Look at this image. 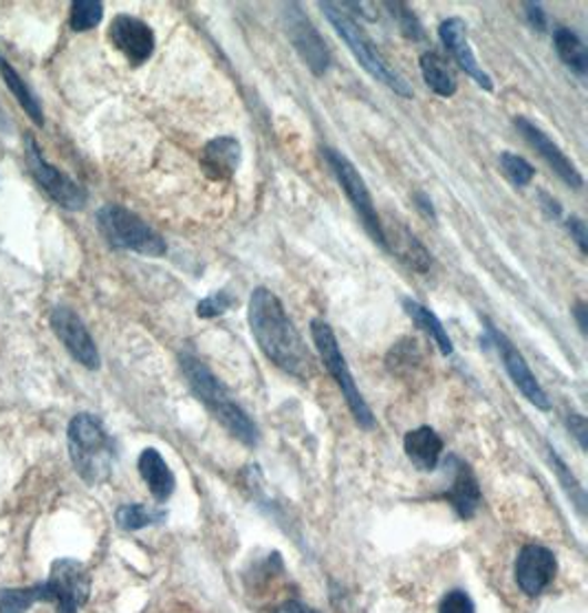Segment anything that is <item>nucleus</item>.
Segmentation results:
<instances>
[{"label": "nucleus", "instance_id": "obj_1", "mask_svg": "<svg viewBox=\"0 0 588 613\" xmlns=\"http://www.w3.org/2000/svg\"><path fill=\"white\" fill-rule=\"evenodd\" d=\"M247 320L252 335L267 360L297 380H308L313 375V355L295 329L287 309L272 290L256 288L252 292Z\"/></svg>", "mask_w": 588, "mask_h": 613}, {"label": "nucleus", "instance_id": "obj_2", "mask_svg": "<svg viewBox=\"0 0 588 613\" xmlns=\"http://www.w3.org/2000/svg\"><path fill=\"white\" fill-rule=\"evenodd\" d=\"M181 369L192 393L230 431L232 438H236L245 446H256L261 442V433L254 420L236 404L225 384L212 373V369L205 362H201L194 355H183Z\"/></svg>", "mask_w": 588, "mask_h": 613}, {"label": "nucleus", "instance_id": "obj_3", "mask_svg": "<svg viewBox=\"0 0 588 613\" xmlns=\"http://www.w3.org/2000/svg\"><path fill=\"white\" fill-rule=\"evenodd\" d=\"M320 9L324 11L326 20L333 24L337 36L346 42V47L351 49L355 60L362 64V69L371 78H375L377 82H382L384 87H388L391 91H395L402 98L415 96L413 87L388 64V60L382 56V51L377 49L373 38L359 27V22L348 11H344L335 2H320Z\"/></svg>", "mask_w": 588, "mask_h": 613}, {"label": "nucleus", "instance_id": "obj_4", "mask_svg": "<svg viewBox=\"0 0 588 613\" xmlns=\"http://www.w3.org/2000/svg\"><path fill=\"white\" fill-rule=\"evenodd\" d=\"M69 453L78 474L95 485L111 476L115 444L104 424L89 413H80L69 424Z\"/></svg>", "mask_w": 588, "mask_h": 613}, {"label": "nucleus", "instance_id": "obj_5", "mask_svg": "<svg viewBox=\"0 0 588 613\" xmlns=\"http://www.w3.org/2000/svg\"><path fill=\"white\" fill-rule=\"evenodd\" d=\"M311 335H313L315 349H317V353H320L326 371L337 382V386H339V391H342V395H344V400H346V404H348L355 422L362 429H366V431L375 429V415H373L371 406L366 404L359 386L355 384V378H353V373H351V369L346 364V358H344V353L339 349V342H337V335H335L333 326L326 320H322V318H313L311 320Z\"/></svg>", "mask_w": 588, "mask_h": 613}, {"label": "nucleus", "instance_id": "obj_6", "mask_svg": "<svg viewBox=\"0 0 588 613\" xmlns=\"http://www.w3.org/2000/svg\"><path fill=\"white\" fill-rule=\"evenodd\" d=\"M98 228L102 237L120 250H131L144 257H163L168 245L163 237L150 228L142 217L122 205H104L98 212Z\"/></svg>", "mask_w": 588, "mask_h": 613}, {"label": "nucleus", "instance_id": "obj_7", "mask_svg": "<svg viewBox=\"0 0 588 613\" xmlns=\"http://www.w3.org/2000/svg\"><path fill=\"white\" fill-rule=\"evenodd\" d=\"M322 154L331 168V172L335 174L337 183L342 185L344 194L348 197L351 205L355 208L357 217L362 219L366 232L373 237V241L386 250V239H384V228H382V219L379 212L375 208L373 194L364 181V177L359 174V170L355 168V163L339 151L335 149H322Z\"/></svg>", "mask_w": 588, "mask_h": 613}, {"label": "nucleus", "instance_id": "obj_8", "mask_svg": "<svg viewBox=\"0 0 588 613\" xmlns=\"http://www.w3.org/2000/svg\"><path fill=\"white\" fill-rule=\"evenodd\" d=\"M283 20H285L287 38L294 44L302 62L311 69L313 76L322 78L331 69V51L326 40L317 31V27L311 22V18L302 11L297 2L285 4Z\"/></svg>", "mask_w": 588, "mask_h": 613}, {"label": "nucleus", "instance_id": "obj_9", "mask_svg": "<svg viewBox=\"0 0 588 613\" xmlns=\"http://www.w3.org/2000/svg\"><path fill=\"white\" fill-rule=\"evenodd\" d=\"M24 154H27V165H29L33 179L47 190V194L53 201H58L67 210H82L87 205V201H89L87 190L80 183H75L71 177H67L62 170L51 165L42 157L38 142L31 135H27Z\"/></svg>", "mask_w": 588, "mask_h": 613}, {"label": "nucleus", "instance_id": "obj_10", "mask_svg": "<svg viewBox=\"0 0 588 613\" xmlns=\"http://www.w3.org/2000/svg\"><path fill=\"white\" fill-rule=\"evenodd\" d=\"M44 585L58 613H78L80 607L89 603L91 596V576L87 567L71 559L55 561Z\"/></svg>", "mask_w": 588, "mask_h": 613}, {"label": "nucleus", "instance_id": "obj_11", "mask_svg": "<svg viewBox=\"0 0 588 613\" xmlns=\"http://www.w3.org/2000/svg\"><path fill=\"white\" fill-rule=\"evenodd\" d=\"M485 324H487L489 335H491V340H494V344H496V349H498V355H500V360H503V364H505V371H507V375L511 378V382L516 384V389L527 398L529 404H534V406L540 409V411H549V409H551V402H549L545 389L540 386V382L536 380V375L531 373V369H529L525 355H523V353L516 349V344H514L503 331H498L489 320H485Z\"/></svg>", "mask_w": 588, "mask_h": 613}, {"label": "nucleus", "instance_id": "obj_12", "mask_svg": "<svg viewBox=\"0 0 588 613\" xmlns=\"http://www.w3.org/2000/svg\"><path fill=\"white\" fill-rule=\"evenodd\" d=\"M556 574H558V559L549 547L540 543H527L518 552L514 576L523 594H527L529 599H538L554 583Z\"/></svg>", "mask_w": 588, "mask_h": 613}, {"label": "nucleus", "instance_id": "obj_13", "mask_svg": "<svg viewBox=\"0 0 588 613\" xmlns=\"http://www.w3.org/2000/svg\"><path fill=\"white\" fill-rule=\"evenodd\" d=\"M51 326L55 331V335L60 338V342L67 346V351L87 369L95 371L100 369V351L87 329V324L82 322V318L69 309V306H55L51 311Z\"/></svg>", "mask_w": 588, "mask_h": 613}, {"label": "nucleus", "instance_id": "obj_14", "mask_svg": "<svg viewBox=\"0 0 588 613\" xmlns=\"http://www.w3.org/2000/svg\"><path fill=\"white\" fill-rule=\"evenodd\" d=\"M109 36L115 49L124 53L126 60L135 67L144 64L154 51V33L150 24L131 13L115 16L109 27Z\"/></svg>", "mask_w": 588, "mask_h": 613}, {"label": "nucleus", "instance_id": "obj_15", "mask_svg": "<svg viewBox=\"0 0 588 613\" xmlns=\"http://www.w3.org/2000/svg\"><path fill=\"white\" fill-rule=\"evenodd\" d=\"M439 38H442L443 47L452 53V58L456 60V64L485 91H494V80L491 76L478 64L472 44L467 40V24L463 18L452 16L447 20H443L439 27Z\"/></svg>", "mask_w": 588, "mask_h": 613}, {"label": "nucleus", "instance_id": "obj_16", "mask_svg": "<svg viewBox=\"0 0 588 613\" xmlns=\"http://www.w3.org/2000/svg\"><path fill=\"white\" fill-rule=\"evenodd\" d=\"M514 127L523 133L527 144L540 153V157L554 168V172L567 185H571V188H582L585 185V179H582V172L578 170V165L565 154V151L538 124H534L527 118H516Z\"/></svg>", "mask_w": 588, "mask_h": 613}, {"label": "nucleus", "instance_id": "obj_17", "mask_svg": "<svg viewBox=\"0 0 588 613\" xmlns=\"http://www.w3.org/2000/svg\"><path fill=\"white\" fill-rule=\"evenodd\" d=\"M243 159V147L232 135H221L210 140L201 151V170L212 181H227L236 174Z\"/></svg>", "mask_w": 588, "mask_h": 613}, {"label": "nucleus", "instance_id": "obj_18", "mask_svg": "<svg viewBox=\"0 0 588 613\" xmlns=\"http://www.w3.org/2000/svg\"><path fill=\"white\" fill-rule=\"evenodd\" d=\"M452 463H454V481H452L445 499L452 503L454 512L460 519L469 521L476 516V512L480 508L483 492H480L476 474L472 472V468L465 461L452 460Z\"/></svg>", "mask_w": 588, "mask_h": 613}, {"label": "nucleus", "instance_id": "obj_19", "mask_svg": "<svg viewBox=\"0 0 588 613\" xmlns=\"http://www.w3.org/2000/svg\"><path fill=\"white\" fill-rule=\"evenodd\" d=\"M384 239H386V250L393 252L397 259H402L408 268H413L419 274H426L430 270L433 254L406 225L395 223L393 234L384 232Z\"/></svg>", "mask_w": 588, "mask_h": 613}, {"label": "nucleus", "instance_id": "obj_20", "mask_svg": "<svg viewBox=\"0 0 588 613\" xmlns=\"http://www.w3.org/2000/svg\"><path fill=\"white\" fill-rule=\"evenodd\" d=\"M442 435L430 426H419L415 431H408L404 438V451L408 460L422 472H433L443 455Z\"/></svg>", "mask_w": 588, "mask_h": 613}, {"label": "nucleus", "instance_id": "obj_21", "mask_svg": "<svg viewBox=\"0 0 588 613\" xmlns=\"http://www.w3.org/2000/svg\"><path fill=\"white\" fill-rule=\"evenodd\" d=\"M138 468H140V474L146 481L148 490L154 496V501L165 503L174 494V488H176L174 472L170 470V465L165 463L156 449L142 451Z\"/></svg>", "mask_w": 588, "mask_h": 613}, {"label": "nucleus", "instance_id": "obj_22", "mask_svg": "<svg viewBox=\"0 0 588 613\" xmlns=\"http://www.w3.org/2000/svg\"><path fill=\"white\" fill-rule=\"evenodd\" d=\"M554 47H556L558 58H560L571 71H576L580 78L587 76V44L582 42V38H580L574 29H569V27H556V29H554Z\"/></svg>", "mask_w": 588, "mask_h": 613}, {"label": "nucleus", "instance_id": "obj_23", "mask_svg": "<svg viewBox=\"0 0 588 613\" xmlns=\"http://www.w3.org/2000/svg\"><path fill=\"white\" fill-rule=\"evenodd\" d=\"M404 309H406L408 318H410L422 331H426V333L435 340V344L439 346V351H442L443 355H449V353L454 351L452 338L447 335L442 320L437 318V313H435L433 309H428V306L422 305V303H417V301H413V299H406V301H404Z\"/></svg>", "mask_w": 588, "mask_h": 613}, {"label": "nucleus", "instance_id": "obj_24", "mask_svg": "<svg viewBox=\"0 0 588 613\" xmlns=\"http://www.w3.org/2000/svg\"><path fill=\"white\" fill-rule=\"evenodd\" d=\"M419 67H422V76L424 82L428 84V89H433L437 96L442 98H452L456 93V80L449 73L445 60L435 51H426L419 58Z\"/></svg>", "mask_w": 588, "mask_h": 613}, {"label": "nucleus", "instance_id": "obj_25", "mask_svg": "<svg viewBox=\"0 0 588 613\" xmlns=\"http://www.w3.org/2000/svg\"><path fill=\"white\" fill-rule=\"evenodd\" d=\"M0 76L7 84V89L13 93V98L20 102V107L24 109V113L38 124L42 127L44 124V113H42V107L38 102V98L31 93V89L24 84V80L11 69V64L0 56Z\"/></svg>", "mask_w": 588, "mask_h": 613}, {"label": "nucleus", "instance_id": "obj_26", "mask_svg": "<svg viewBox=\"0 0 588 613\" xmlns=\"http://www.w3.org/2000/svg\"><path fill=\"white\" fill-rule=\"evenodd\" d=\"M36 603H51L44 583L22 590H0V613H27Z\"/></svg>", "mask_w": 588, "mask_h": 613}, {"label": "nucleus", "instance_id": "obj_27", "mask_svg": "<svg viewBox=\"0 0 588 613\" xmlns=\"http://www.w3.org/2000/svg\"><path fill=\"white\" fill-rule=\"evenodd\" d=\"M168 519V512L163 510H150L142 503H131V505H122L118 512H115V521L122 530H144L150 525H161L165 523Z\"/></svg>", "mask_w": 588, "mask_h": 613}, {"label": "nucleus", "instance_id": "obj_28", "mask_svg": "<svg viewBox=\"0 0 588 613\" xmlns=\"http://www.w3.org/2000/svg\"><path fill=\"white\" fill-rule=\"evenodd\" d=\"M104 18V4L100 0H75L71 4V18L69 24L73 31L82 33L89 29H95Z\"/></svg>", "mask_w": 588, "mask_h": 613}, {"label": "nucleus", "instance_id": "obj_29", "mask_svg": "<svg viewBox=\"0 0 588 613\" xmlns=\"http://www.w3.org/2000/svg\"><path fill=\"white\" fill-rule=\"evenodd\" d=\"M419 344L410 338H404L402 342H397L391 353H388V369L397 375H402V371H413L419 364Z\"/></svg>", "mask_w": 588, "mask_h": 613}, {"label": "nucleus", "instance_id": "obj_30", "mask_svg": "<svg viewBox=\"0 0 588 613\" xmlns=\"http://www.w3.org/2000/svg\"><path fill=\"white\" fill-rule=\"evenodd\" d=\"M498 161H500V168H503L505 177L518 188L529 185L536 177V168L525 157H518L514 153H500Z\"/></svg>", "mask_w": 588, "mask_h": 613}, {"label": "nucleus", "instance_id": "obj_31", "mask_svg": "<svg viewBox=\"0 0 588 613\" xmlns=\"http://www.w3.org/2000/svg\"><path fill=\"white\" fill-rule=\"evenodd\" d=\"M386 9H391V16L397 20L402 33L410 40H422L424 38V27L415 11L406 2H386Z\"/></svg>", "mask_w": 588, "mask_h": 613}, {"label": "nucleus", "instance_id": "obj_32", "mask_svg": "<svg viewBox=\"0 0 588 613\" xmlns=\"http://www.w3.org/2000/svg\"><path fill=\"white\" fill-rule=\"evenodd\" d=\"M549 455H551V463H554V470L558 472V476H560V481H562V485L567 488V494L578 503V508L580 510H585V505H587V501H585V490H582V485H580V481L571 474V470L567 468V463L565 461L560 460V455L551 449L549 451Z\"/></svg>", "mask_w": 588, "mask_h": 613}, {"label": "nucleus", "instance_id": "obj_33", "mask_svg": "<svg viewBox=\"0 0 588 613\" xmlns=\"http://www.w3.org/2000/svg\"><path fill=\"white\" fill-rule=\"evenodd\" d=\"M234 306V299L227 294V292H216V294H210L205 297L199 305H196V315L199 318H216V315H223L227 309Z\"/></svg>", "mask_w": 588, "mask_h": 613}, {"label": "nucleus", "instance_id": "obj_34", "mask_svg": "<svg viewBox=\"0 0 588 613\" xmlns=\"http://www.w3.org/2000/svg\"><path fill=\"white\" fill-rule=\"evenodd\" d=\"M439 613H476V607H474V601L469 599L467 592L454 590V592H447L443 596Z\"/></svg>", "mask_w": 588, "mask_h": 613}, {"label": "nucleus", "instance_id": "obj_35", "mask_svg": "<svg viewBox=\"0 0 588 613\" xmlns=\"http://www.w3.org/2000/svg\"><path fill=\"white\" fill-rule=\"evenodd\" d=\"M523 9H525V16H527V22L536 31H547V13H545L540 2H525Z\"/></svg>", "mask_w": 588, "mask_h": 613}, {"label": "nucleus", "instance_id": "obj_36", "mask_svg": "<svg viewBox=\"0 0 588 613\" xmlns=\"http://www.w3.org/2000/svg\"><path fill=\"white\" fill-rule=\"evenodd\" d=\"M567 230H569V234L576 239V243H578V248H580V252L582 254H587L588 252V237H587V223L580 219V217H569L567 219Z\"/></svg>", "mask_w": 588, "mask_h": 613}, {"label": "nucleus", "instance_id": "obj_37", "mask_svg": "<svg viewBox=\"0 0 588 613\" xmlns=\"http://www.w3.org/2000/svg\"><path fill=\"white\" fill-rule=\"evenodd\" d=\"M567 426L569 431L576 435L578 444L582 451L588 449V429H587V418L585 415H569L567 418Z\"/></svg>", "mask_w": 588, "mask_h": 613}, {"label": "nucleus", "instance_id": "obj_38", "mask_svg": "<svg viewBox=\"0 0 588 613\" xmlns=\"http://www.w3.org/2000/svg\"><path fill=\"white\" fill-rule=\"evenodd\" d=\"M540 205H543V210L547 212L549 219H560V217H562V205H560V201H556L551 194L540 192Z\"/></svg>", "mask_w": 588, "mask_h": 613}, {"label": "nucleus", "instance_id": "obj_39", "mask_svg": "<svg viewBox=\"0 0 588 613\" xmlns=\"http://www.w3.org/2000/svg\"><path fill=\"white\" fill-rule=\"evenodd\" d=\"M415 203H417V208H419L428 219L437 221V212H435V205H433V201L428 199V194L417 192V194H415Z\"/></svg>", "mask_w": 588, "mask_h": 613}, {"label": "nucleus", "instance_id": "obj_40", "mask_svg": "<svg viewBox=\"0 0 588 613\" xmlns=\"http://www.w3.org/2000/svg\"><path fill=\"white\" fill-rule=\"evenodd\" d=\"M276 613H320L315 612V610H311V607H306V605H302L300 601H287V603H283L278 610H276Z\"/></svg>", "mask_w": 588, "mask_h": 613}, {"label": "nucleus", "instance_id": "obj_41", "mask_svg": "<svg viewBox=\"0 0 588 613\" xmlns=\"http://www.w3.org/2000/svg\"><path fill=\"white\" fill-rule=\"evenodd\" d=\"M574 315H576V320H578V326H580V331H582V333H587L588 313H587V303H585V301H578V303H576V306H574Z\"/></svg>", "mask_w": 588, "mask_h": 613}, {"label": "nucleus", "instance_id": "obj_42", "mask_svg": "<svg viewBox=\"0 0 588 613\" xmlns=\"http://www.w3.org/2000/svg\"><path fill=\"white\" fill-rule=\"evenodd\" d=\"M7 122H4V115H2V111H0V127H4Z\"/></svg>", "mask_w": 588, "mask_h": 613}]
</instances>
